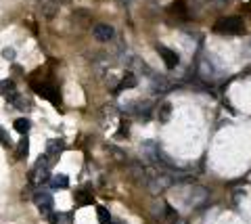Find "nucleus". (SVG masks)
I'll list each match as a JSON object with an SVG mask.
<instances>
[{"mask_svg": "<svg viewBox=\"0 0 251 224\" xmlns=\"http://www.w3.org/2000/svg\"><path fill=\"white\" fill-rule=\"evenodd\" d=\"M50 159L46 155H40L36 161V166L31 168L29 172V182L34 184V187H40V184H44L46 180H50Z\"/></svg>", "mask_w": 251, "mask_h": 224, "instance_id": "obj_1", "label": "nucleus"}, {"mask_svg": "<svg viewBox=\"0 0 251 224\" xmlns=\"http://www.w3.org/2000/svg\"><path fill=\"white\" fill-rule=\"evenodd\" d=\"M214 29L218 34H241L243 32V19L241 17H224L216 21Z\"/></svg>", "mask_w": 251, "mask_h": 224, "instance_id": "obj_2", "label": "nucleus"}, {"mask_svg": "<svg viewBox=\"0 0 251 224\" xmlns=\"http://www.w3.org/2000/svg\"><path fill=\"white\" fill-rule=\"evenodd\" d=\"M34 203L38 205V210H40L42 216H52V195L50 193H46V191H38L36 195H34Z\"/></svg>", "mask_w": 251, "mask_h": 224, "instance_id": "obj_3", "label": "nucleus"}, {"mask_svg": "<svg viewBox=\"0 0 251 224\" xmlns=\"http://www.w3.org/2000/svg\"><path fill=\"white\" fill-rule=\"evenodd\" d=\"M157 52H159V57L163 59V63H166L170 69L178 65L180 59H178V55H176V50H172V49H168V46H161V44H159V46H157Z\"/></svg>", "mask_w": 251, "mask_h": 224, "instance_id": "obj_4", "label": "nucleus"}, {"mask_svg": "<svg viewBox=\"0 0 251 224\" xmlns=\"http://www.w3.org/2000/svg\"><path fill=\"white\" fill-rule=\"evenodd\" d=\"M92 34H94V38H97L99 42H109L115 32H113L111 25H107V23H99V25L92 29Z\"/></svg>", "mask_w": 251, "mask_h": 224, "instance_id": "obj_5", "label": "nucleus"}, {"mask_svg": "<svg viewBox=\"0 0 251 224\" xmlns=\"http://www.w3.org/2000/svg\"><path fill=\"white\" fill-rule=\"evenodd\" d=\"M61 151H63V141H57V138H52V141L46 143V153H44V155L50 159V164H54V161L59 159Z\"/></svg>", "mask_w": 251, "mask_h": 224, "instance_id": "obj_6", "label": "nucleus"}, {"mask_svg": "<svg viewBox=\"0 0 251 224\" xmlns=\"http://www.w3.org/2000/svg\"><path fill=\"white\" fill-rule=\"evenodd\" d=\"M67 187H69V178L65 174H57V176L50 178V189L59 191V189H67Z\"/></svg>", "mask_w": 251, "mask_h": 224, "instance_id": "obj_7", "label": "nucleus"}, {"mask_svg": "<svg viewBox=\"0 0 251 224\" xmlns=\"http://www.w3.org/2000/svg\"><path fill=\"white\" fill-rule=\"evenodd\" d=\"M0 92L6 97V99H13L17 97V92H15V86H13V82H9V80H4V82H0Z\"/></svg>", "mask_w": 251, "mask_h": 224, "instance_id": "obj_8", "label": "nucleus"}, {"mask_svg": "<svg viewBox=\"0 0 251 224\" xmlns=\"http://www.w3.org/2000/svg\"><path fill=\"white\" fill-rule=\"evenodd\" d=\"M13 128L17 130L19 134H23L25 136L27 132H29V128H31V124H29V120H25V118H19V120H15V124H13Z\"/></svg>", "mask_w": 251, "mask_h": 224, "instance_id": "obj_9", "label": "nucleus"}, {"mask_svg": "<svg viewBox=\"0 0 251 224\" xmlns=\"http://www.w3.org/2000/svg\"><path fill=\"white\" fill-rule=\"evenodd\" d=\"M50 224H74L72 220V214H52L50 216Z\"/></svg>", "mask_w": 251, "mask_h": 224, "instance_id": "obj_10", "label": "nucleus"}, {"mask_svg": "<svg viewBox=\"0 0 251 224\" xmlns=\"http://www.w3.org/2000/svg\"><path fill=\"white\" fill-rule=\"evenodd\" d=\"M136 84H138V80H136V75H134V74H132V72H128V74H126V75H124V78H122V82H120V88H134V86H136Z\"/></svg>", "mask_w": 251, "mask_h": 224, "instance_id": "obj_11", "label": "nucleus"}, {"mask_svg": "<svg viewBox=\"0 0 251 224\" xmlns=\"http://www.w3.org/2000/svg\"><path fill=\"white\" fill-rule=\"evenodd\" d=\"M27 153H29V141H27V136H23L17 145V159L27 157Z\"/></svg>", "mask_w": 251, "mask_h": 224, "instance_id": "obj_12", "label": "nucleus"}, {"mask_svg": "<svg viewBox=\"0 0 251 224\" xmlns=\"http://www.w3.org/2000/svg\"><path fill=\"white\" fill-rule=\"evenodd\" d=\"M97 216H99V224H111L113 220H111V214H109V210L107 207H97Z\"/></svg>", "mask_w": 251, "mask_h": 224, "instance_id": "obj_13", "label": "nucleus"}, {"mask_svg": "<svg viewBox=\"0 0 251 224\" xmlns=\"http://www.w3.org/2000/svg\"><path fill=\"white\" fill-rule=\"evenodd\" d=\"M170 111H172V107L166 103V105L161 107V111H159V120H161V122H168V120H170Z\"/></svg>", "mask_w": 251, "mask_h": 224, "instance_id": "obj_14", "label": "nucleus"}, {"mask_svg": "<svg viewBox=\"0 0 251 224\" xmlns=\"http://www.w3.org/2000/svg\"><path fill=\"white\" fill-rule=\"evenodd\" d=\"M0 143H2L4 147H9L11 145V138H9V134H6V130L0 126Z\"/></svg>", "mask_w": 251, "mask_h": 224, "instance_id": "obj_15", "label": "nucleus"}, {"mask_svg": "<svg viewBox=\"0 0 251 224\" xmlns=\"http://www.w3.org/2000/svg\"><path fill=\"white\" fill-rule=\"evenodd\" d=\"M2 55H4V57H9V59H13V57H15V52H13L11 49H4V50H2Z\"/></svg>", "mask_w": 251, "mask_h": 224, "instance_id": "obj_16", "label": "nucleus"}, {"mask_svg": "<svg viewBox=\"0 0 251 224\" xmlns=\"http://www.w3.org/2000/svg\"><path fill=\"white\" fill-rule=\"evenodd\" d=\"M111 224H124V222H111Z\"/></svg>", "mask_w": 251, "mask_h": 224, "instance_id": "obj_17", "label": "nucleus"}]
</instances>
